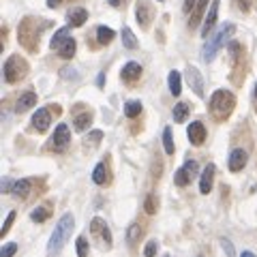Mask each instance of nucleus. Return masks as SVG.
Returning <instances> with one entry per match:
<instances>
[{
  "label": "nucleus",
  "instance_id": "1",
  "mask_svg": "<svg viewBox=\"0 0 257 257\" xmlns=\"http://www.w3.org/2000/svg\"><path fill=\"white\" fill-rule=\"evenodd\" d=\"M47 28V24L41 18H24L18 26V41L26 52L37 54L41 43V32Z\"/></svg>",
  "mask_w": 257,
  "mask_h": 257
},
{
  "label": "nucleus",
  "instance_id": "2",
  "mask_svg": "<svg viewBox=\"0 0 257 257\" xmlns=\"http://www.w3.org/2000/svg\"><path fill=\"white\" fill-rule=\"evenodd\" d=\"M236 107V96L229 90H216L212 92L210 101H208V109H210V116L216 120V122H225L231 111Z\"/></svg>",
  "mask_w": 257,
  "mask_h": 257
},
{
  "label": "nucleus",
  "instance_id": "3",
  "mask_svg": "<svg viewBox=\"0 0 257 257\" xmlns=\"http://www.w3.org/2000/svg\"><path fill=\"white\" fill-rule=\"evenodd\" d=\"M73 227H75L73 214H71V212L62 214V219L56 223L50 242H47V253H50V255H58L64 248V244H67V240L71 238V231H73Z\"/></svg>",
  "mask_w": 257,
  "mask_h": 257
},
{
  "label": "nucleus",
  "instance_id": "4",
  "mask_svg": "<svg viewBox=\"0 0 257 257\" xmlns=\"http://www.w3.org/2000/svg\"><path fill=\"white\" fill-rule=\"evenodd\" d=\"M234 35H236V26H234V24H225L223 28H219V32H216V35H212V37L206 41V45L202 47V60H204V62H212L214 56L219 54V50L223 47V43L227 41L229 37H234Z\"/></svg>",
  "mask_w": 257,
  "mask_h": 257
},
{
  "label": "nucleus",
  "instance_id": "5",
  "mask_svg": "<svg viewBox=\"0 0 257 257\" xmlns=\"http://www.w3.org/2000/svg\"><path fill=\"white\" fill-rule=\"evenodd\" d=\"M28 62L26 58H22L20 54H11L9 58H7L5 67H3V73H5V82L7 84H18L22 82L24 77L28 75Z\"/></svg>",
  "mask_w": 257,
  "mask_h": 257
},
{
  "label": "nucleus",
  "instance_id": "6",
  "mask_svg": "<svg viewBox=\"0 0 257 257\" xmlns=\"http://www.w3.org/2000/svg\"><path fill=\"white\" fill-rule=\"evenodd\" d=\"M90 234L99 240L101 246L111 248V244H114V240H111V231H109V227L105 225V221H103L101 216H94V219L90 221Z\"/></svg>",
  "mask_w": 257,
  "mask_h": 257
},
{
  "label": "nucleus",
  "instance_id": "7",
  "mask_svg": "<svg viewBox=\"0 0 257 257\" xmlns=\"http://www.w3.org/2000/svg\"><path fill=\"white\" fill-rule=\"evenodd\" d=\"M197 174H199V165H197V161H187L178 172L174 174V182L178 184V187H187V184H191L193 180L197 178Z\"/></svg>",
  "mask_w": 257,
  "mask_h": 257
},
{
  "label": "nucleus",
  "instance_id": "8",
  "mask_svg": "<svg viewBox=\"0 0 257 257\" xmlns=\"http://www.w3.org/2000/svg\"><path fill=\"white\" fill-rule=\"evenodd\" d=\"M69 142H71V131H69V126L60 122L58 126H56V131H54V138L50 142V148L54 152H62L64 148L69 146Z\"/></svg>",
  "mask_w": 257,
  "mask_h": 257
},
{
  "label": "nucleus",
  "instance_id": "9",
  "mask_svg": "<svg viewBox=\"0 0 257 257\" xmlns=\"http://www.w3.org/2000/svg\"><path fill=\"white\" fill-rule=\"evenodd\" d=\"M135 18H138L140 28H144V30L150 28V22L155 18V9H152V5L148 0H140V3L135 5Z\"/></svg>",
  "mask_w": 257,
  "mask_h": 257
},
{
  "label": "nucleus",
  "instance_id": "10",
  "mask_svg": "<svg viewBox=\"0 0 257 257\" xmlns=\"http://www.w3.org/2000/svg\"><path fill=\"white\" fill-rule=\"evenodd\" d=\"M187 135H189V142L193 144V146H202V144L206 142V126H204V122H199V120L191 122L189 128H187Z\"/></svg>",
  "mask_w": 257,
  "mask_h": 257
},
{
  "label": "nucleus",
  "instance_id": "11",
  "mask_svg": "<svg viewBox=\"0 0 257 257\" xmlns=\"http://www.w3.org/2000/svg\"><path fill=\"white\" fill-rule=\"evenodd\" d=\"M52 124V116H50V109L47 107H41L35 111V116H32V126L37 128L39 133H45L47 128Z\"/></svg>",
  "mask_w": 257,
  "mask_h": 257
},
{
  "label": "nucleus",
  "instance_id": "12",
  "mask_svg": "<svg viewBox=\"0 0 257 257\" xmlns=\"http://www.w3.org/2000/svg\"><path fill=\"white\" fill-rule=\"evenodd\" d=\"M246 161H248L246 150L244 148H234L231 150V155H229V161H227L229 172H240L246 165Z\"/></svg>",
  "mask_w": 257,
  "mask_h": 257
},
{
  "label": "nucleus",
  "instance_id": "13",
  "mask_svg": "<svg viewBox=\"0 0 257 257\" xmlns=\"http://www.w3.org/2000/svg\"><path fill=\"white\" fill-rule=\"evenodd\" d=\"M120 77H122V82H126V84L138 82L142 77V64L140 62H126L122 67V71H120Z\"/></svg>",
  "mask_w": 257,
  "mask_h": 257
},
{
  "label": "nucleus",
  "instance_id": "14",
  "mask_svg": "<svg viewBox=\"0 0 257 257\" xmlns=\"http://www.w3.org/2000/svg\"><path fill=\"white\" fill-rule=\"evenodd\" d=\"M187 82H189V86L193 88V92H195L197 96H204V77L195 67L187 69Z\"/></svg>",
  "mask_w": 257,
  "mask_h": 257
},
{
  "label": "nucleus",
  "instance_id": "15",
  "mask_svg": "<svg viewBox=\"0 0 257 257\" xmlns=\"http://www.w3.org/2000/svg\"><path fill=\"white\" fill-rule=\"evenodd\" d=\"M219 3H221V0H212V3H210V11H208L206 20H204V26H202V37H208V35H210V30L214 28L216 18H219Z\"/></svg>",
  "mask_w": 257,
  "mask_h": 257
},
{
  "label": "nucleus",
  "instance_id": "16",
  "mask_svg": "<svg viewBox=\"0 0 257 257\" xmlns=\"http://www.w3.org/2000/svg\"><path fill=\"white\" fill-rule=\"evenodd\" d=\"M208 3H212V0H197V5H195V9L191 11V20H189V28H197L199 24H202L206 18H204V13L208 9Z\"/></svg>",
  "mask_w": 257,
  "mask_h": 257
},
{
  "label": "nucleus",
  "instance_id": "17",
  "mask_svg": "<svg viewBox=\"0 0 257 257\" xmlns=\"http://www.w3.org/2000/svg\"><path fill=\"white\" fill-rule=\"evenodd\" d=\"M212 184H214V165L208 163L206 170L202 172V178H199V193L208 195L212 191Z\"/></svg>",
  "mask_w": 257,
  "mask_h": 257
},
{
  "label": "nucleus",
  "instance_id": "18",
  "mask_svg": "<svg viewBox=\"0 0 257 257\" xmlns=\"http://www.w3.org/2000/svg\"><path fill=\"white\" fill-rule=\"evenodd\" d=\"M67 20H69V26L79 28V26H84V24H86V20H88V11L84 9V7H73V9L67 13Z\"/></svg>",
  "mask_w": 257,
  "mask_h": 257
},
{
  "label": "nucleus",
  "instance_id": "19",
  "mask_svg": "<svg viewBox=\"0 0 257 257\" xmlns=\"http://www.w3.org/2000/svg\"><path fill=\"white\" fill-rule=\"evenodd\" d=\"M92 180H94L96 184H101V187H105V184L111 180V176H109V165L105 163V161H101V163L94 167V172H92Z\"/></svg>",
  "mask_w": 257,
  "mask_h": 257
},
{
  "label": "nucleus",
  "instance_id": "20",
  "mask_svg": "<svg viewBox=\"0 0 257 257\" xmlns=\"http://www.w3.org/2000/svg\"><path fill=\"white\" fill-rule=\"evenodd\" d=\"M32 182L35 180H30V178H22V180H18L13 184V195L15 197H20V199H26L28 195H30V191H32Z\"/></svg>",
  "mask_w": 257,
  "mask_h": 257
},
{
  "label": "nucleus",
  "instance_id": "21",
  "mask_svg": "<svg viewBox=\"0 0 257 257\" xmlns=\"http://www.w3.org/2000/svg\"><path fill=\"white\" fill-rule=\"evenodd\" d=\"M32 105H37V94L35 92H24L20 99H18V103H15V111L18 114H22V111H26V109H30Z\"/></svg>",
  "mask_w": 257,
  "mask_h": 257
},
{
  "label": "nucleus",
  "instance_id": "22",
  "mask_svg": "<svg viewBox=\"0 0 257 257\" xmlns=\"http://www.w3.org/2000/svg\"><path fill=\"white\" fill-rule=\"evenodd\" d=\"M75 50H77V43H75V39L73 37H69V39H64V41L60 43V47L56 52H58L60 58H73L75 56Z\"/></svg>",
  "mask_w": 257,
  "mask_h": 257
},
{
  "label": "nucleus",
  "instance_id": "23",
  "mask_svg": "<svg viewBox=\"0 0 257 257\" xmlns=\"http://www.w3.org/2000/svg\"><path fill=\"white\" fill-rule=\"evenodd\" d=\"M50 216H52V204H41L30 212V219L35 223H45Z\"/></svg>",
  "mask_w": 257,
  "mask_h": 257
},
{
  "label": "nucleus",
  "instance_id": "24",
  "mask_svg": "<svg viewBox=\"0 0 257 257\" xmlns=\"http://www.w3.org/2000/svg\"><path fill=\"white\" fill-rule=\"evenodd\" d=\"M167 84H170V92L174 96H180L182 92V77L178 71H170V75H167Z\"/></svg>",
  "mask_w": 257,
  "mask_h": 257
},
{
  "label": "nucleus",
  "instance_id": "25",
  "mask_svg": "<svg viewBox=\"0 0 257 257\" xmlns=\"http://www.w3.org/2000/svg\"><path fill=\"white\" fill-rule=\"evenodd\" d=\"M116 32L111 30L109 26H99L96 28V41H99V45H109L111 41H114Z\"/></svg>",
  "mask_w": 257,
  "mask_h": 257
},
{
  "label": "nucleus",
  "instance_id": "26",
  "mask_svg": "<svg viewBox=\"0 0 257 257\" xmlns=\"http://www.w3.org/2000/svg\"><path fill=\"white\" fill-rule=\"evenodd\" d=\"M189 114H191V105H189V103L180 101V103H176V105H174V122H184Z\"/></svg>",
  "mask_w": 257,
  "mask_h": 257
},
{
  "label": "nucleus",
  "instance_id": "27",
  "mask_svg": "<svg viewBox=\"0 0 257 257\" xmlns=\"http://www.w3.org/2000/svg\"><path fill=\"white\" fill-rule=\"evenodd\" d=\"M120 37H122V45L126 47V50H135V47L140 45L138 37L133 35V30L128 28V26H124V28H122V32H120Z\"/></svg>",
  "mask_w": 257,
  "mask_h": 257
},
{
  "label": "nucleus",
  "instance_id": "28",
  "mask_svg": "<svg viewBox=\"0 0 257 257\" xmlns=\"http://www.w3.org/2000/svg\"><path fill=\"white\" fill-rule=\"evenodd\" d=\"M90 122H92V114H90V111H82V114H77L73 118L75 131H86V128L90 126Z\"/></svg>",
  "mask_w": 257,
  "mask_h": 257
},
{
  "label": "nucleus",
  "instance_id": "29",
  "mask_svg": "<svg viewBox=\"0 0 257 257\" xmlns=\"http://www.w3.org/2000/svg\"><path fill=\"white\" fill-rule=\"evenodd\" d=\"M69 37H71V26H64L60 30H56L54 37H52V41H50V47H52V50H58L60 43L64 41V39H69Z\"/></svg>",
  "mask_w": 257,
  "mask_h": 257
},
{
  "label": "nucleus",
  "instance_id": "30",
  "mask_svg": "<svg viewBox=\"0 0 257 257\" xmlns=\"http://www.w3.org/2000/svg\"><path fill=\"white\" fill-rule=\"evenodd\" d=\"M140 238H142V227L138 223H133L131 227L126 229V242H128V246H135L140 242Z\"/></svg>",
  "mask_w": 257,
  "mask_h": 257
},
{
  "label": "nucleus",
  "instance_id": "31",
  "mask_svg": "<svg viewBox=\"0 0 257 257\" xmlns=\"http://www.w3.org/2000/svg\"><path fill=\"white\" fill-rule=\"evenodd\" d=\"M101 138H103V133L101 131H90L84 138V148L86 150H92V148H96L99 146V142H101Z\"/></svg>",
  "mask_w": 257,
  "mask_h": 257
},
{
  "label": "nucleus",
  "instance_id": "32",
  "mask_svg": "<svg viewBox=\"0 0 257 257\" xmlns=\"http://www.w3.org/2000/svg\"><path fill=\"white\" fill-rule=\"evenodd\" d=\"M142 114V103L140 101H126L124 105V116L126 118H138Z\"/></svg>",
  "mask_w": 257,
  "mask_h": 257
},
{
  "label": "nucleus",
  "instance_id": "33",
  "mask_svg": "<svg viewBox=\"0 0 257 257\" xmlns=\"http://www.w3.org/2000/svg\"><path fill=\"white\" fill-rule=\"evenodd\" d=\"M163 146H165V152H167V155H174L176 146H174V138H172V128H170V126H165V128H163Z\"/></svg>",
  "mask_w": 257,
  "mask_h": 257
},
{
  "label": "nucleus",
  "instance_id": "34",
  "mask_svg": "<svg viewBox=\"0 0 257 257\" xmlns=\"http://www.w3.org/2000/svg\"><path fill=\"white\" fill-rule=\"evenodd\" d=\"M144 210H146L148 214H157V210H159V199H157V195H146V202H144Z\"/></svg>",
  "mask_w": 257,
  "mask_h": 257
},
{
  "label": "nucleus",
  "instance_id": "35",
  "mask_svg": "<svg viewBox=\"0 0 257 257\" xmlns=\"http://www.w3.org/2000/svg\"><path fill=\"white\" fill-rule=\"evenodd\" d=\"M77 257H88V240L84 236L77 238Z\"/></svg>",
  "mask_w": 257,
  "mask_h": 257
},
{
  "label": "nucleus",
  "instance_id": "36",
  "mask_svg": "<svg viewBox=\"0 0 257 257\" xmlns=\"http://www.w3.org/2000/svg\"><path fill=\"white\" fill-rule=\"evenodd\" d=\"M159 251V242L157 240H150V242L146 244V248H144V257H155Z\"/></svg>",
  "mask_w": 257,
  "mask_h": 257
},
{
  "label": "nucleus",
  "instance_id": "37",
  "mask_svg": "<svg viewBox=\"0 0 257 257\" xmlns=\"http://www.w3.org/2000/svg\"><path fill=\"white\" fill-rule=\"evenodd\" d=\"M13 221H15V212L11 210L9 214H7V221H5V225H3V229H0V236H7V234H9V229H11Z\"/></svg>",
  "mask_w": 257,
  "mask_h": 257
},
{
  "label": "nucleus",
  "instance_id": "38",
  "mask_svg": "<svg viewBox=\"0 0 257 257\" xmlns=\"http://www.w3.org/2000/svg\"><path fill=\"white\" fill-rule=\"evenodd\" d=\"M15 251H18V244H15V242H7L3 246V251H0V255H3V257H13Z\"/></svg>",
  "mask_w": 257,
  "mask_h": 257
},
{
  "label": "nucleus",
  "instance_id": "39",
  "mask_svg": "<svg viewBox=\"0 0 257 257\" xmlns=\"http://www.w3.org/2000/svg\"><path fill=\"white\" fill-rule=\"evenodd\" d=\"M221 244H223V248H225V251H227V255L229 257H234V246H231V242H229V240H221Z\"/></svg>",
  "mask_w": 257,
  "mask_h": 257
},
{
  "label": "nucleus",
  "instance_id": "40",
  "mask_svg": "<svg viewBox=\"0 0 257 257\" xmlns=\"http://www.w3.org/2000/svg\"><path fill=\"white\" fill-rule=\"evenodd\" d=\"M238 7H240L242 13H246L248 9H251V0H238Z\"/></svg>",
  "mask_w": 257,
  "mask_h": 257
},
{
  "label": "nucleus",
  "instance_id": "41",
  "mask_svg": "<svg viewBox=\"0 0 257 257\" xmlns=\"http://www.w3.org/2000/svg\"><path fill=\"white\" fill-rule=\"evenodd\" d=\"M13 184H15V182H11L9 178H5V180H3V193H11V191H13Z\"/></svg>",
  "mask_w": 257,
  "mask_h": 257
},
{
  "label": "nucleus",
  "instance_id": "42",
  "mask_svg": "<svg viewBox=\"0 0 257 257\" xmlns=\"http://www.w3.org/2000/svg\"><path fill=\"white\" fill-rule=\"evenodd\" d=\"M195 5H197V0H184V7H182V9L187 11V13H191V9H195Z\"/></svg>",
  "mask_w": 257,
  "mask_h": 257
},
{
  "label": "nucleus",
  "instance_id": "43",
  "mask_svg": "<svg viewBox=\"0 0 257 257\" xmlns=\"http://www.w3.org/2000/svg\"><path fill=\"white\" fill-rule=\"evenodd\" d=\"M64 3V0H47V7H50V9H56V7H60Z\"/></svg>",
  "mask_w": 257,
  "mask_h": 257
},
{
  "label": "nucleus",
  "instance_id": "44",
  "mask_svg": "<svg viewBox=\"0 0 257 257\" xmlns=\"http://www.w3.org/2000/svg\"><path fill=\"white\" fill-rule=\"evenodd\" d=\"M107 3H109L111 7H116V9H118V7H124L126 0H107Z\"/></svg>",
  "mask_w": 257,
  "mask_h": 257
},
{
  "label": "nucleus",
  "instance_id": "45",
  "mask_svg": "<svg viewBox=\"0 0 257 257\" xmlns=\"http://www.w3.org/2000/svg\"><path fill=\"white\" fill-rule=\"evenodd\" d=\"M96 84H99V86H103V84H105V75H99V77H96Z\"/></svg>",
  "mask_w": 257,
  "mask_h": 257
},
{
  "label": "nucleus",
  "instance_id": "46",
  "mask_svg": "<svg viewBox=\"0 0 257 257\" xmlns=\"http://www.w3.org/2000/svg\"><path fill=\"white\" fill-rule=\"evenodd\" d=\"M240 257H255V253L253 251H242V255H240Z\"/></svg>",
  "mask_w": 257,
  "mask_h": 257
},
{
  "label": "nucleus",
  "instance_id": "47",
  "mask_svg": "<svg viewBox=\"0 0 257 257\" xmlns=\"http://www.w3.org/2000/svg\"><path fill=\"white\" fill-rule=\"evenodd\" d=\"M255 99H257V84H255Z\"/></svg>",
  "mask_w": 257,
  "mask_h": 257
},
{
  "label": "nucleus",
  "instance_id": "48",
  "mask_svg": "<svg viewBox=\"0 0 257 257\" xmlns=\"http://www.w3.org/2000/svg\"><path fill=\"white\" fill-rule=\"evenodd\" d=\"M197 257H204V255H197Z\"/></svg>",
  "mask_w": 257,
  "mask_h": 257
},
{
  "label": "nucleus",
  "instance_id": "49",
  "mask_svg": "<svg viewBox=\"0 0 257 257\" xmlns=\"http://www.w3.org/2000/svg\"><path fill=\"white\" fill-rule=\"evenodd\" d=\"M159 3H161V0H159Z\"/></svg>",
  "mask_w": 257,
  "mask_h": 257
}]
</instances>
